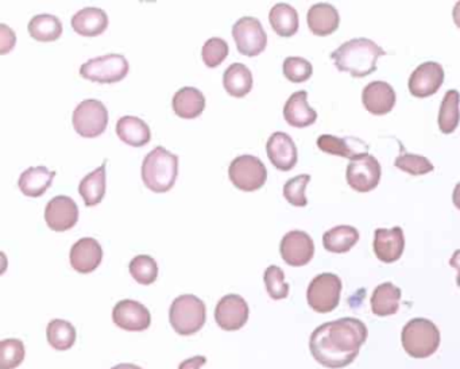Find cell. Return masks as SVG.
<instances>
[{
    "instance_id": "39",
    "label": "cell",
    "mask_w": 460,
    "mask_h": 369,
    "mask_svg": "<svg viewBox=\"0 0 460 369\" xmlns=\"http://www.w3.org/2000/svg\"><path fill=\"white\" fill-rule=\"evenodd\" d=\"M266 289L272 299L281 300L289 295V284L285 281V273L277 265H271L263 275Z\"/></svg>"
},
{
    "instance_id": "10",
    "label": "cell",
    "mask_w": 460,
    "mask_h": 369,
    "mask_svg": "<svg viewBox=\"0 0 460 369\" xmlns=\"http://www.w3.org/2000/svg\"><path fill=\"white\" fill-rule=\"evenodd\" d=\"M238 52L243 56L255 57L266 49L268 36L263 26L254 17H243L232 28Z\"/></svg>"
},
{
    "instance_id": "33",
    "label": "cell",
    "mask_w": 460,
    "mask_h": 369,
    "mask_svg": "<svg viewBox=\"0 0 460 369\" xmlns=\"http://www.w3.org/2000/svg\"><path fill=\"white\" fill-rule=\"evenodd\" d=\"M28 29L30 36L41 42L55 41L63 34V23L57 17L50 14L36 15L29 22Z\"/></svg>"
},
{
    "instance_id": "9",
    "label": "cell",
    "mask_w": 460,
    "mask_h": 369,
    "mask_svg": "<svg viewBox=\"0 0 460 369\" xmlns=\"http://www.w3.org/2000/svg\"><path fill=\"white\" fill-rule=\"evenodd\" d=\"M72 122L79 136L86 138L99 137L107 129V107L100 100H83L73 112Z\"/></svg>"
},
{
    "instance_id": "14",
    "label": "cell",
    "mask_w": 460,
    "mask_h": 369,
    "mask_svg": "<svg viewBox=\"0 0 460 369\" xmlns=\"http://www.w3.org/2000/svg\"><path fill=\"white\" fill-rule=\"evenodd\" d=\"M280 252L285 263L290 267H304L314 258V239L305 231H289L282 239Z\"/></svg>"
},
{
    "instance_id": "34",
    "label": "cell",
    "mask_w": 460,
    "mask_h": 369,
    "mask_svg": "<svg viewBox=\"0 0 460 369\" xmlns=\"http://www.w3.org/2000/svg\"><path fill=\"white\" fill-rule=\"evenodd\" d=\"M46 337L54 349L68 350L75 345L78 333L75 326L68 321L53 320L47 325Z\"/></svg>"
},
{
    "instance_id": "3",
    "label": "cell",
    "mask_w": 460,
    "mask_h": 369,
    "mask_svg": "<svg viewBox=\"0 0 460 369\" xmlns=\"http://www.w3.org/2000/svg\"><path fill=\"white\" fill-rule=\"evenodd\" d=\"M179 173V157L165 147H157L145 157L142 164V180L153 192L171 191Z\"/></svg>"
},
{
    "instance_id": "22",
    "label": "cell",
    "mask_w": 460,
    "mask_h": 369,
    "mask_svg": "<svg viewBox=\"0 0 460 369\" xmlns=\"http://www.w3.org/2000/svg\"><path fill=\"white\" fill-rule=\"evenodd\" d=\"M306 21L314 36L325 37L338 30L340 15L332 4H317L309 9Z\"/></svg>"
},
{
    "instance_id": "46",
    "label": "cell",
    "mask_w": 460,
    "mask_h": 369,
    "mask_svg": "<svg viewBox=\"0 0 460 369\" xmlns=\"http://www.w3.org/2000/svg\"><path fill=\"white\" fill-rule=\"evenodd\" d=\"M452 200H454V205H456V208L460 210V183H457L456 187H455Z\"/></svg>"
},
{
    "instance_id": "32",
    "label": "cell",
    "mask_w": 460,
    "mask_h": 369,
    "mask_svg": "<svg viewBox=\"0 0 460 369\" xmlns=\"http://www.w3.org/2000/svg\"><path fill=\"white\" fill-rule=\"evenodd\" d=\"M460 95L456 89H449L444 95L439 112V129L441 133L451 134L456 130L460 121Z\"/></svg>"
},
{
    "instance_id": "1",
    "label": "cell",
    "mask_w": 460,
    "mask_h": 369,
    "mask_svg": "<svg viewBox=\"0 0 460 369\" xmlns=\"http://www.w3.org/2000/svg\"><path fill=\"white\" fill-rule=\"evenodd\" d=\"M367 336L366 325L347 316L314 329L309 339V349L320 365L331 369L346 368L358 357Z\"/></svg>"
},
{
    "instance_id": "47",
    "label": "cell",
    "mask_w": 460,
    "mask_h": 369,
    "mask_svg": "<svg viewBox=\"0 0 460 369\" xmlns=\"http://www.w3.org/2000/svg\"><path fill=\"white\" fill-rule=\"evenodd\" d=\"M452 15H454L455 25L460 29V2H457V4H455Z\"/></svg>"
},
{
    "instance_id": "17",
    "label": "cell",
    "mask_w": 460,
    "mask_h": 369,
    "mask_svg": "<svg viewBox=\"0 0 460 369\" xmlns=\"http://www.w3.org/2000/svg\"><path fill=\"white\" fill-rule=\"evenodd\" d=\"M266 152H268L269 160L277 170L288 172L297 164V147L292 137L288 136L287 133L276 131L272 134L266 144Z\"/></svg>"
},
{
    "instance_id": "38",
    "label": "cell",
    "mask_w": 460,
    "mask_h": 369,
    "mask_svg": "<svg viewBox=\"0 0 460 369\" xmlns=\"http://www.w3.org/2000/svg\"><path fill=\"white\" fill-rule=\"evenodd\" d=\"M394 165L398 170L404 171V172L409 173L412 176L427 175V173L432 172L435 170L432 163L427 157L411 155V153H403V155H398L396 158V162H394Z\"/></svg>"
},
{
    "instance_id": "45",
    "label": "cell",
    "mask_w": 460,
    "mask_h": 369,
    "mask_svg": "<svg viewBox=\"0 0 460 369\" xmlns=\"http://www.w3.org/2000/svg\"><path fill=\"white\" fill-rule=\"evenodd\" d=\"M449 265L452 268H455L457 273L456 284L460 287V249H457L456 252L452 256L451 260H449Z\"/></svg>"
},
{
    "instance_id": "37",
    "label": "cell",
    "mask_w": 460,
    "mask_h": 369,
    "mask_svg": "<svg viewBox=\"0 0 460 369\" xmlns=\"http://www.w3.org/2000/svg\"><path fill=\"white\" fill-rule=\"evenodd\" d=\"M25 360V345L21 340L9 339L0 342V369H15Z\"/></svg>"
},
{
    "instance_id": "16",
    "label": "cell",
    "mask_w": 460,
    "mask_h": 369,
    "mask_svg": "<svg viewBox=\"0 0 460 369\" xmlns=\"http://www.w3.org/2000/svg\"><path fill=\"white\" fill-rule=\"evenodd\" d=\"M444 83V70L439 63L428 62L419 65L409 78V91L419 99L432 96Z\"/></svg>"
},
{
    "instance_id": "8",
    "label": "cell",
    "mask_w": 460,
    "mask_h": 369,
    "mask_svg": "<svg viewBox=\"0 0 460 369\" xmlns=\"http://www.w3.org/2000/svg\"><path fill=\"white\" fill-rule=\"evenodd\" d=\"M129 70L126 57L113 53L84 63L80 68V75L81 78L95 83L113 84L123 80Z\"/></svg>"
},
{
    "instance_id": "19",
    "label": "cell",
    "mask_w": 460,
    "mask_h": 369,
    "mask_svg": "<svg viewBox=\"0 0 460 369\" xmlns=\"http://www.w3.org/2000/svg\"><path fill=\"white\" fill-rule=\"evenodd\" d=\"M396 100V91L386 81H372L367 84L362 92L364 109L372 115L389 114L394 109Z\"/></svg>"
},
{
    "instance_id": "15",
    "label": "cell",
    "mask_w": 460,
    "mask_h": 369,
    "mask_svg": "<svg viewBox=\"0 0 460 369\" xmlns=\"http://www.w3.org/2000/svg\"><path fill=\"white\" fill-rule=\"evenodd\" d=\"M46 225L54 231H67L75 228L79 221V207L72 197L58 195L45 208Z\"/></svg>"
},
{
    "instance_id": "25",
    "label": "cell",
    "mask_w": 460,
    "mask_h": 369,
    "mask_svg": "<svg viewBox=\"0 0 460 369\" xmlns=\"http://www.w3.org/2000/svg\"><path fill=\"white\" fill-rule=\"evenodd\" d=\"M72 28L79 36H100L108 28L107 14L97 7H87L73 15Z\"/></svg>"
},
{
    "instance_id": "44",
    "label": "cell",
    "mask_w": 460,
    "mask_h": 369,
    "mask_svg": "<svg viewBox=\"0 0 460 369\" xmlns=\"http://www.w3.org/2000/svg\"><path fill=\"white\" fill-rule=\"evenodd\" d=\"M205 363H207V358L205 356H195V357L182 361L179 369H200Z\"/></svg>"
},
{
    "instance_id": "42",
    "label": "cell",
    "mask_w": 460,
    "mask_h": 369,
    "mask_svg": "<svg viewBox=\"0 0 460 369\" xmlns=\"http://www.w3.org/2000/svg\"><path fill=\"white\" fill-rule=\"evenodd\" d=\"M309 181H311V176L305 175V173L288 180L284 186L285 199L290 205H295V207H305L306 203H308L305 197V189Z\"/></svg>"
},
{
    "instance_id": "20",
    "label": "cell",
    "mask_w": 460,
    "mask_h": 369,
    "mask_svg": "<svg viewBox=\"0 0 460 369\" xmlns=\"http://www.w3.org/2000/svg\"><path fill=\"white\" fill-rule=\"evenodd\" d=\"M71 265L79 273H91L97 270L103 260V249L99 242L91 237L79 239L71 249Z\"/></svg>"
},
{
    "instance_id": "11",
    "label": "cell",
    "mask_w": 460,
    "mask_h": 369,
    "mask_svg": "<svg viewBox=\"0 0 460 369\" xmlns=\"http://www.w3.org/2000/svg\"><path fill=\"white\" fill-rule=\"evenodd\" d=\"M381 165L374 155H364L350 160L347 167V183L358 192L372 191L380 184Z\"/></svg>"
},
{
    "instance_id": "6",
    "label": "cell",
    "mask_w": 460,
    "mask_h": 369,
    "mask_svg": "<svg viewBox=\"0 0 460 369\" xmlns=\"http://www.w3.org/2000/svg\"><path fill=\"white\" fill-rule=\"evenodd\" d=\"M342 281L335 273H320L309 284L306 300L312 310L320 314L334 311L339 306Z\"/></svg>"
},
{
    "instance_id": "48",
    "label": "cell",
    "mask_w": 460,
    "mask_h": 369,
    "mask_svg": "<svg viewBox=\"0 0 460 369\" xmlns=\"http://www.w3.org/2000/svg\"><path fill=\"white\" fill-rule=\"evenodd\" d=\"M111 369H142L141 366L134 365V364H119Z\"/></svg>"
},
{
    "instance_id": "29",
    "label": "cell",
    "mask_w": 460,
    "mask_h": 369,
    "mask_svg": "<svg viewBox=\"0 0 460 369\" xmlns=\"http://www.w3.org/2000/svg\"><path fill=\"white\" fill-rule=\"evenodd\" d=\"M359 241V231L353 226L342 225L325 231L322 245L331 253H347Z\"/></svg>"
},
{
    "instance_id": "2",
    "label": "cell",
    "mask_w": 460,
    "mask_h": 369,
    "mask_svg": "<svg viewBox=\"0 0 460 369\" xmlns=\"http://www.w3.org/2000/svg\"><path fill=\"white\" fill-rule=\"evenodd\" d=\"M386 52L369 38H354L332 52L331 57L340 72L353 78H366L377 71V62Z\"/></svg>"
},
{
    "instance_id": "36",
    "label": "cell",
    "mask_w": 460,
    "mask_h": 369,
    "mask_svg": "<svg viewBox=\"0 0 460 369\" xmlns=\"http://www.w3.org/2000/svg\"><path fill=\"white\" fill-rule=\"evenodd\" d=\"M130 273L142 286H150L157 281L158 265L155 258L147 255L137 256L130 263Z\"/></svg>"
},
{
    "instance_id": "13",
    "label": "cell",
    "mask_w": 460,
    "mask_h": 369,
    "mask_svg": "<svg viewBox=\"0 0 460 369\" xmlns=\"http://www.w3.org/2000/svg\"><path fill=\"white\" fill-rule=\"evenodd\" d=\"M113 320L118 328L127 331H144L152 323V314L146 306L137 300L124 299L116 303Z\"/></svg>"
},
{
    "instance_id": "23",
    "label": "cell",
    "mask_w": 460,
    "mask_h": 369,
    "mask_svg": "<svg viewBox=\"0 0 460 369\" xmlns=\"http://www.w3.org/2000/svg\"><path fill=\"white\" fill-rule=\"evenodd\" d=\"M174 113L184 120H195L200 117L205 109V97L200 89L195 87H184L174 94Z\"/></svg>"
},
{
    "instance_id": "5",
    "label": "cell",
    "mask_w": 460,
    "mask_h": 369,
    "mask_svg": "<svg viewBox=\"0 0 460 369\" xmlns=\"http://www.w3.org/2000/svg\"><path fill=\"white\" fill-rule=\"evenodd\" d=\"M169 320L177 334L192 336L205 326L207 308L200 298L190 294L181 295L171 303Z\"/></svg>"
},
{
    "instance_id": "31",
    "label": "cell",
    "mask_w": 460,
    "mask_h": 369,
    "mask_svg": "<svg viewBox=\"0 0 460 369\" xmlns=\"http://www.w3.org/2000/svg\"><path fill=\"white\" fill-rule=\"evenodd\" d=\"M272 28L281 37H292L298 30V14L295 7L287 4H277L269 14Z\"/></svg>"
},
{
    "instance_id": "7",
    "label": "cell",
    "mask_w": 460,
    "mask_h": 369,
    "mask_svg": "<svg viewBox=\"0 0 460 369\" xmlns=\"http://www.w3.org/2000/svg\"><path fill=\"white\" fill-rule=\"evenodd\" d=\"M230 180L237 189L246 192L262 189L268 180L265 164L255 155H243L235 158L229 168Z\"/></svg>"
},
{
    "instance_id": "35",
    "label": "cell",
    "mask_w": 460,
    "mask_h": 369,
    "mask_svg": "<svg viewBox=\"0 0 460 369\" xmlns=\"http://www.w3.org/2000/svg\"><path fill=\"white\" fill-rule=\"evenodd\" d=\"M354 138H339V137L330 136V134H322L317 138V147L322 152L327 153V155H340V157L354 158L359 157V155H364V152L356 149L353 144Z\"/></svg>"
},
{
    "instance_id": "30",
    "label": "cell",
    "mask_w": 460,
    "mask_h": 369,
    "mask_svg": "<svg viewBox=\"0 0 460 369\" xmlns=\"http://www.w3.org/2000/svg\"><path fill=\"white\" fill-rule=\"evenodd\" d=\"M105 165H107V162L103 163L94 172L87 175L79 186V192H80L87 207L99 205L105 197V176H107L105 175Z\"/></svg>"
},
{
    "instance_id": "26",
    "label": "cell",
    "mask_w": 460,
    "mask_h": 369,
    "mask_svg": "<svg viewBox=\"0 0 460 369\" xmlns=\"http://www.w3.org/2000/svg\"><path fill=\"white\" fill-rule=\"evenodd\" d=\"M55 172L47 170L44 165L31 167L21 175L18 187L23 195L29 197H39L52 186Z\"/></svg>"
},
{
    "instance_id": "28",
    "label": "cell",
    "mask_w": 460,
    "mask_h": 369,
    "mask_svg": "<svg viewBox=\"0 0 460 369\" xmlns=\"http://www.w3.org/2000/svg\"><path fill=\"white\" fill-rule=\"evenodd\" d=\"M223 86L231 96H246L253 88L251 71L240 63L230 65L223 75Z\"/></svg>"
},
{
    "instance_id": "43",
    "label": "cell",
    "mask_w": 460,
    "mask_h": 369,
    "mask_svg": "<svg viewBox=\"0 0 460 369\" xmlns=\"http://www.w3.org/2000/svg\"><path fill=\"white\" fill-rule=\"evenodd\" d=\"M15 41H17V37H15L14 31L6 25L0 26V45H2L0 53L6 55L10 50L14 49Z\"/></svg>"
},
{
    "instance_id": "21",
    "label": "cell",
    "mask_w": 460,
    "mask_h": 369,
    "mask_svg": "<svg viewBox=\"0 0 460 369\" xmlns=\"http://www.w3.org/2000/svg\"><path fill=\"white\" fill-rule=\"evenodd\" d=\"M284 118L293 128H308L317 120V113L308 105L306 91L295 92L285 103Z\"/></svg>"
},
{
    "instance_id": "4",
    "label": "cell",
    "mask_w": 460,
    "mask_h": 369,
    "mask_svg": "<svg viewBox=\"0 0 460 369\" xmlns=\"http://www.w3.org/2000/svg\"><path fill=\"white\" fill-rule=\"evenodd\" d=\"M401 342L411 357H431L440 347V331L432 321L414 318L404 326Z\"/></svg>"
},
{
    "instance_id": "40",
    "label": "cell",
    "mask_w": 460,
    "mask_h": 369,
    "mask_svg": "<svg viewBox=\"0 0 460 369\" xmlns=\"http://www.w3.org/2000/svg\"><path fill=\"white\" fill-rule=\"evenodd\" d=\"M229 44L223 38L213 37V38L208 39L203 46V62L208 68L219 67L229 56Z\"/></svg>"
},
{
    "instance_id": "41",
    "label": "cell",
    "mask_w": 460,
    "mask_h": 369,
    "mask_svg": "<svg viewBox=\"0 0 460 369\" xmlns=\"http://www.w3.org/2000/svg\"><path fill=\"white\" fill-rule=\"evenodd\" d=\"M285 78L292 83H304L311 79L314 73V67L308 60L303 57H287L282 65Z\"/></svg>"
},
{
    "instance_id": "18",
    "label": "cell",
    "mask_w": 460,
    "mask_h": 369,
    "mask_svg": "<svg viewBox=\"0 0 460 369\" xmlns=\"http://www.w3.org/2000/svg\"><path fill=\"white\" fill-rule=\"evenodd\" d=\"M406 249V237L400 226L393 229H377L374 234V252L378 260L391 264L400 260Z\"/></svg>"
},
{
    "instance_id": "27",
    "label": "cell",
    "mask_w": 460,
    "mask_h": 369,
    "mask_svg": "<svg viewBox=\"0 0 460 369\" xmlns=\"http://www.w3.org/2000/svg\"><path fill=\"white\" fill-rule=\"evenodd\" d=\"M401 289L393 283L380 284L372 292V311L378 316L394 315L400 308Z\"/></svg>"
},
{
    "instance_id": "12",
    "label": "cell",
    "mask_w": 460,
    "mask_h": 369,
    "mask_svg": "<svg viewBox=\"0 0 460 369\" xmlns=\"http://www.w3.org/2000/svg\"><path fill=\"white\" fill-rule=\"evenodd\" d=\"M250 310L240 295L230 294L219 300L215 308L216 323L223 331H237L247 323Z\"/></svg>"
},
{
    "instance_id": "24",
    "label": "cell",
    "mask_w": 460,
    "mask_h": 369,
    "mask_svg": "<svg viewBox=\"0 0 460 369\" xmlns=\"http://www.w3.org/2000/svg\"><path fill=\"white\" fill-rule=\"evenodd\" d=\"M116 134L121 141L130 147H141L149 144L152 131L145 121L138 117H121L116 123Z\"/></svg>"
}]
</instances>
